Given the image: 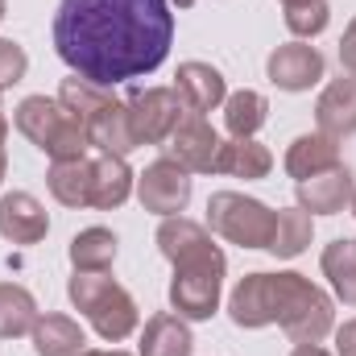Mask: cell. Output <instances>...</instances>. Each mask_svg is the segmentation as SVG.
Instances as JSON below:
<instances>
[{
  "label": "cell",
  "mask_w": 356,
  "mask_h": 356,
  "mask_svg": "<svg viewBox=\"0 0 356 356\" xmlns=\"http://www.w3.org/2000/svg\"><path fill=\"white\" fill-rule=\"evenodd\" d=\"M175 46L170 0H63L54 50L71 75L116 88L154 75Z\"/></svg>",
  "instance_id": "cell-1"
},
{
  "label": "cell",
  "mask_w": 356,
  "mask_h": 356,
  "mask_svg": "<svg viewBox=\"0 0 356 356\" xmlns=\"http://www.w3.org/2000/svg\"><path fill=\"white\" fill-rule=\"evenodd\" d=\"M13 124L21 137H29L50 162H71V158H88L91 137L88 124L79 116L67 112L63 99H50V95H25L13 112Z\"/></svg>",
  "instance_id": "cell-2"
},
{
  "label": "cell",
  "mask_w": 356,
  "mask_h": 356,
  "mask_svg": "<svg viewBox=\"0 0 356 356\" xmlns=\"http://www.w3.org/2000/svg\"><path fill=\"white\" fill-rule=\"evenodd\" d=\"M67 298L95 327V336L108 340V344L129 340L137 332V323H141V311H137L133 294L120 282H112L108 273H79L75 269V277L67 282Z\"/></svg>",
  "instance_id": "cell-3"
},
{
  "label": "cell",
  "mask_w": 356,
  "mask_h": 356,
  "mask_svg": "<svg viewBox=\"0 0 356 356\" xmlns=\"http://www.w3.org/2000/svg\"><path fill=\"white\" fill-rule=\"evenodd\" d=\"M277 327L294 344H319L336 332V307L311 277L282 269L277 273Z\"/></svg>",
  "instance_id": "cell-4"
},
{
  "label": "cell",
  "mask_w": 356,
  "mask_h": 356,
  "mask_svg": "<svg viewBox=\"0 0 356 356\" xmlns=\"http://www.w3.org/2000/svg\"><path fill=\"white\" fill-rule=\"evenodd\" d=\"M224 273H228V257L220 253V245L195 261H182L175 266L170 277V307L175 315L191 319V323H203L220 311V294H224Z\"/></svg>",
  "instance_id": "cell-5"
},
{
  "label": "cell",
  "mask_w": 356,
  "mask_h": 356,
  "mask_svg": "<svg viewBox=\"0 0 356 356\" xmlns=\"http://www.w3.org/2000/svg\"><path fill=\"white\" fill-rule=\"evenodd\" d=\"M273 216H277L273 207H266L253 195H241V191H216L207 199V224H211V232L224 236L228 245H241V249H269Z\"/></svg>",
  "instance_id": "cell-6"
},
{
  "label": "cell",
  "mask_w": 356,
  "mask_h": 356,
  "mask_svg": "<svg viewBox=\"0 0 356 356\" xmlns=\"http://www.w3.org/2000/svg\"><path fill=\"white\" fill-rule=\"evenodd\" d=\"M124 108H129V120L141 145H166V137L186 116V104L175 88H137L124 99Z\"/></svg>",
  "instance_id": "cell-7"
},
{
  "label": "cell",
  "mask_w": 356,
  "mask_h": 356,
  "mask_svg": "<svg viewBox=\"0 0 356 356\" xmlns=\"http://www.w3.org/2000/svg\"><path fill=\"white\" fill-rule=\"evenodd\" d=\"M220 133L211 129V120L207 116H199V112H186L182 120H178V129L166 137V158L178 162L186 175H216V158H220Z\"/></svg>",
  "instance_id": "cell-8"
},
{
  "label": "cell",
  "mask_w": 356,
  "mask_h": 356,
  "mask_svg": "<svg viewBox=\"0 0 356 356\" xmlns=\"http://www.w3.org/2000/svg\"><path fill=\"white\" fill-rule=\"evenodd\" d=\"M137 199H141L145 211H154L162 220L166 216H182L186 203H191V175L170 158H158V162H149L137 175Z\"/></svg>",
  "instance_id": "cell-9"
},
{
  "label": "cell",
  "mask_w": 356,
  "mask_h": 356,
  "mask_svg": "<svg viewBox=\"0 0 356 356\" xmlns=\"http://www.w3.org/2000/svg\"><path fill=\"white\" fill-rule=\"evenodd\" d=\"M228 319L245 332L277 323V273H245L228 294Z\"/></svg>",
  "instance_id": "cell-10"
},
{
  "label": "cell",
  "mask_w": 356,
  "mask_h": 356,
  "mask_svg": "<svg viewBox=\"0 0 356 356\" xmlns=\"http://www.w3.org/2000/svg\"><path fill=\"white\" fill-rule=\"evenodd\" d=\"M327 71V58L311 42H286L266 58V75L282 91H311Z\"/></svg>",
  "instance_id": "cell-11"
},
{
  "label": "cell",
  "mask_w": 356,
  "mask_h": 356,
  "mask_svg": "<svg viewBox=\"0 0 356 356\" xmlns=\"http://www.w3.org/2000/svg\"><path fill=\"white\" fill-rule=\"evenodd\" d=\"M46 232H50V216L29 191H13L0 199V236L8 245H38L46 241Z\"/></svg>",
  "instance_id": "cell-12"
},
{
  "label": "cell",
  "mask_w": 356,
  "mask_h": 356,
  "mask_svg": "<svg viewBox=\"0 0 356 356\" xmlns=\"http://www.w3.org/2000/svg\"><path fill=\"white\" fill-rule=\"evenodd\" d=\"M315 124L323 137H353L356 133V75H340L315 99Z\"/></svg>",
  "instance_id": "cell-13"
},
{
  "label": "cell",
  "mask_w": 356,
  "mask_h": 356,
  "mask_svg": "<svg viewBox=\"0 0 356 356\" xmlns=\"http://www.w3.org/2000/svg\"><path fill=\"white\" fill-rule=\"evenodd\" d=\"M175 91L182 95V104H186V112H216V108H224V99H228V83H224V75L211 67V63H182L175 75Z\"/></svg>",
  "instance_id": "cell-14"
},
{
  "label": "cell",
  "mask_w": 356,
  "mask_h": 356,
  "mask_svg": "<svg viewBox=\"0 0 356 356\" xmlns=\"http://www.w3.org/2000/svg\"><path fill=\"white\" fill-rule=\"evenodd\" d=\"M353 170L348 166H336V170H323V175L298 182V207L311 211V216H340L348 203H353Z\"/></svg>",
  "instance_id": "cell-15"
},
{
  "label": "cell",
  "mask_w": 356,
  "mask_h": 356,
  "mask_svg": "<svg viewBox=\"0 0 356 356\" xmlns=\"http://www.w3.org/2000/svg\"><path fill=\"white\" fill-rule=\"evenodd\" d=\"M282 166H286V175L298 178V182L323 175V170H336L340 166V141L336 137H323V133H302V137L290 141Z\"/></svg>",
  "instance_id": "cell-16"
},
{
  "label": "cell",
  "mask_w": 356,
  "mask_h": 356,
  "mask_svg": "<svg viewBox=\"0 0 356 356\" xmlns=\"http://www.w3.org/2000/svg\"><path fill=\"white\" fill-rule=\"evenodd\" d=\"M133 191H137V175L129 170L124 158H112V154L91 158V207L95 211H116Z\"/></svg>",
  "instance_id": "cell-17"
},
{
  "label": "cell",
  "mask_w": 356,
  "mask_h": 356,
  "mask_svg": "<svg viewBox=\"0 0 356 356\" xmlns=\"http://www.w3.org/2000/svg\"><path fill=\"white\" fill-rule=\"evenodd\" d=\"M88 137H91V149L99 154H112V158H129L141 141L133 133V120H129V108L124 99H112L104 112H95L88 124Z\"/></svg>",
  "instance_id": "cell-18"
},
{
  "label": "cell",
  "mask_w": 356,
  "mask_h": 356,
  "mask_svg": "<svg viewBox=\"0 0 356 356\" xmlns=\"http://www.w3.org/2000/svg\"><path fill=\"white\" fill-rule=\"evenodd\" d=\"M191 353H195V336H191V327H186L182 315L158 311V315L145 319L137 356H191Z\"/></svg>",
  "instance_id": "cell-19"
},
{
  "label": "cell",
  "mask_w": 356,
  "mask_h": 356,
  "mask_svg": "<svg viewBox=\"0 0 356 356\" xmlns=\"http://www.w3.org/2000/svg\"><path fill=\"white\" fill-rule=\"evenodd\" d=\"M211 232L186 216H166L162 228H158V253L170 261V266H182V261H195L203 253H211Z\"/></svg>",
  "instance_id": "cell-20"
},
{
  "label": "cell",
  "mask_w": 356,
  "mask_h": 356,
  "mask_svg": "<svg viewBox=\"0 0 356 356\" xmlns=\"http://www.w3.org/2000/svg\"><path fill=\"white\" fill-rule=\"evenodd\" d=\"M29 340H33V353L38 356H83L88 353V336H83V327H79L71 315H58V311L38 315Z\"/></svg>",
  "instance_id": "cell-21"
},
{
  "label": "cell",
  "mask_w": 356,
  "mask_h": 356,
  "mask_svg": "<svg viewBox=\"0 0 356 356\" xmlns=\"http://www.w3.org/2000/svg\"><path fill=\"white\" fill-rule=\"evenodd\" d=\"M273 170V154L257 137H232L220 145V158H216V175L228 178H245V182H257Z\"/></svg>",
  "instance_id": "cell-22"
},
{
  "label": "cell",
  "mask_w": 356,
  "mask_h": 356,
  "mask_svg": "<svg viewBox=\"0 0 356 356\" xmlns=\"http://www.w3.org/2000/svg\"><path fill=\"white\" fill-rule=\"evenodd\" d=\"M311 236H315V220H311V211H302V207H282V211L273 216L269 253L282 257V261H294V257L307 253Z\"/></svg>",
  "instance_id": "cell-23"
},
{
  "label": "cell",
  "mask_w": 356,
  "mask_h": 356,
  "mask_svg": "<svg viewBox=\"0 0 356 356\" xmlns=\"http://www.w3.org/2000/svg\"><path fill=\"white\" fill-rule=\"evenodd\" d=\"M46 186L63 207H91V158L50 162Z\"/></svg>",
  "instance_id": "cell-24"
},
{
  "label": "cell",
  "mask_w": 356,
  "mask_h": 356,
  "mask_svg": "<svg viewBox=\"0 0 356 356\" xmlns=\"http://www.w3.org/2000/svg\"><path fill=\"white\" fill-rule=\"evenodd\" d=\"M116 232H108V228H83V232H75L71 236V249H67V257H71V266L79 269V273H108L112 261H116Z\"/></svg>",
  "instance_id": "cell-25"
},
{
  "label": "cell",
  "mask_w": 356,
  "mask_h": 356,
  "mask_svg": "<svg viewBox=\"0 0 356 356\" xmlns=\"http://www.w3.org/2000/svg\"><path fill=\"white\" fill-rule=\"evenodd\" d=\"M319 269L332 286V294L344 302V307H356V241H332L319 257Z\"/></svg>",
  "instance_id": "cell-26"
},
{
  "label": "cell",
  "mask_w": 356,
  "mask_h": 356,
  "mask_svg": "<svg viewBox=\"0 0 356 356\" xmlns=\"http://www.w3.org/2000/svg\"><path fill=\"white\" fill-rule=\"evenodd\" d=\"M269 120V99L253 88H241L224 99V129L232 137H257Z\"/></svg>",
  "instance_id": "cell-27"
},
{
  "label": "cell",
  "mask_w": 356,
  "mask_h": 356,
  "mask_svg": "<svg viewBox=\"0 0 356 356\" xmlns=\"http://www.w3.org/2000/svg\"><path fill=\"white\" fill-rule=\"evenodd\" d=\"M38 323V302L25 286L17 282H0V340H17L29 336Z\"/></svg>",
  "instance_id": "cell-28"
},
{
  "label": "cell",
  "mask_w": 356,
  "mask_h": 356,
  "mask_svg": "<svg viewBox=\"0 0 356 356\" xmlns=\"http://www.w3.org/2000/svg\"><path fill=\"white\" fill-rule=\"evenodd\" d=\"M58 99L67 104V112H71V116H79L83 124H91V116H95V112H104L116 95H112V88H99V83H88V79L71 75V79H63Z\"/></svg>",
  "instance_id": "cell-29"
},
{
  "label": "cell",
  "mask_w": 356,
  "mask_h": 356,
  "mask_svg": "<svg viewBox=\"0 0 356 356\" xmlns=\"http://www.w3.org/2000/svg\"><path fill=\"white\" fill-rule=\"evenodd\" d=\"M332 25V4L327 0H298L286 4V29L294 33V42H311Z\"/></svg>",
  "instance_id": "cell-30"
},
{
  "label": "cell",
  "mask_w": 356,
  "mask_h": 356,
  "mask_svg": "<svg viewBox=\"0 0 356 356\" xmlns=\"http://www.w3.org/2000/svg\"><path fill=\"white\" fill-rule=\"evenodd\" d=\"M25 71H29L25 46H17L13 38H0V91H8L13 83H21Z\"/></svg>",
  "instance_id": "cell-31"
},
{
  "label": "cell",
  "mask_w": 356,
  "mask_h": 356,
  "mask_svg": "<svg viewBox=\"0 0 356 356\" xmlns=\"http://www.w3.org/2000/svg\"><path fill=\"white\" fill-rule=\"evenodd\" d=\"M340 67H344V75H356V17L348 21V29L340 38Z\"/></svg>",
  "instance_id": "cell-32"
},
{
  "label": "cell",
  "mask_w": 356,
  "mask_h": 356,
  "mask_svg": "<svg viewBox=\"0 0 356 356\" xmlns=\"http://www.w3.org/2000/svg\"><path fill=\"white\" fill-rule=\"evenodd\" d=\"M336 356H356V319H344L336 327Z\"/></svg>",
  "instance_id": "cell-33"
},
{
  "label": "cell",
  "mask_w": 356,
  "mask_h": 356,
  "mask_svg": "<svg viewBox=\"0 0 356 356\" xmlns=\"http://www.w3.org/2000/svg\"><path fill=\"white\" fill-rule=\"evenodd\" d=\"M290 356H332V353H327V348H319V344H298Z\"/></svg>",
  "instance_id": "cell-34"
},
{
  "label": "cell",
  "mask_w": 356,
  "mask_h": 356,
  "mask_svg": "<svg viewBox=\"0 0 356 356\" xmlns=\"http://www.w3.org/2000/svg\"><path fill=\"white\" fill-rule=\"evenodd\" d=\"M83 356H129V353H120V348H88Z\"/></svg>",
  "instance_id": "cell-35"
},
{
  "label": "cell",
  "mask_w": 356,
  "mask_h": 356,
  "mask_svg": "<svg viewBox=\"0 0 356 356\" xmlns=\"http://www.w3.org/2000/svg\"><path fill=\"white\" fill-rule=\"evenodd\" d=\"M4 137H8V116H4V108H0V145H4Z\"/></svg>",
  "instance_id": "cell-36"
},
{
  "label": "cell",
  "mask_w": 356,
  "mask_h": 356,
  "mask_svg": "<svg viewBox=\"0 0 356 356\" xmlns=\"http://www.w3.org/2000/svg\"><path fill=\"white\" fill-rule=\"evenodd\" d=\"M4 175H8V154H4V145H0V182H4Z\"/></svg>",
  "instance_id": "cell-37"
},
{
  "label": "cell",
  "mask_w": 356,
  "mask_h": 356,
  "mask_svg": "<svg viewBox=\"0 0 356 356\" xmlns=\"http://www.w3.org/2000/svg\"><path fill=\"white\" fill-rule=\"evenodd\" d=\"M170 4H178V8H191V4H195V0H170Z\"/></svg>",
  "instance_id": "cell-38"
},
{
  "label": "cell",
  "mask_w": 356,
  "mask_h": 356,
  "mask_svg": "<svg viewBox=\"0 0 356 356\" xmlns=\"http://www.w3.org/2000/svg\"><path fill=\"white\" fill-rule=\"evenodd\" d=\"M348 207H353V216H356V191H353V203H348Z\"/></svg>",
  "instance_id": "cell-39"
},
{
  "label": "cell",
  "mask_w": 356,
  "mask_h": 356,
  "mask_svg": "<svg viewBox=\"0 0 356 356\" xmlns=\"http://www.w3.org/2000/svg\"><path fill=\"white\" fill-rule=\"evenodd\" d=\"M0 21H4V0H0Z\"/></svg>",
  "instance_id": "cell-40"
},
{
  "label": "cell",
  "mask_w": 356,
  "mask_h": 356,
  "mask_svg": "<svg viewBox=\"0 0 356 356\" xmlns=\"http://www.w3.org/2000/svg\"><path fill=\"white\" fill-rule=\"evenodd\" d=\"M282 4H298V0H282Z\"/></svg>",
  "instance_id": "cell-41"
}]
</instances>
